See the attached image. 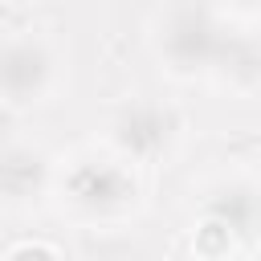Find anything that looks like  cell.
<instances>
[{
  "instance_id": "1",
  "label": "cell",
  "mask_w": 261,
  "mask_h": 261,
  "mask_svg": "<svg viewBox=\"0 0 261 261\" xmlns=\"http://www.w3.org/2000/svg\"><path fill=\"white\" fill-rule=\"evenodd\" d=\"M65 196L86 216H110V212H118V208H126L135 200V179L118 163H94L90 159V163L69 171Z\"/></svg>"
},
{
  "instance_id": "2",
  "label": "cell",
  "mask_w": 261,
  "mask_h": 261,
  "mask_svg": "<svg viewBox=\"0 0 261 261\" xmlns=\"http://www.w3.org/2000/svg\"><path fill=\"white\" fill-rule=\"evenodd\" d=\"M53 82V53L41 41H12L0 49V94L8 102H37Z\"/></svg>"
},
{
  "instance_id": "3",
  "label": "cell",
  "mask_w": 261,
  "mask_h": 261,
  "mask_svg": "<svg viewBox=\"0 0 261 261\" xmlns=\"http://www.w3.org/2000/svg\"><path fill=\"white\" fill-rule=\"evenodd\" d=\"M167 130H171V122H167L163 110H155V106H126V110L114 118L110 139H114V147H118L122 155L143 159V155H155V151L167 143Z\"/></svg>"
},
{
  "instance_id": "4",
  "label": "cell",
  "mask_w": 261,
  "mask_h": 261,
  "mask_svg": "<svg viewBox=\"0 0 261 261\" xmlns=\"http://www.w3.org/2000/svg\"><path fill=\"white\" fill-rule=\"evenodd\" d=\"M167 57L175 61V65H188V69H200V65H208L212 61V49H216V41H212V24L204 20V16H196V12H179L171 24H167Z\"/></svg>"
},
{
  "instance_id": "5",
  "label": "cell",
  "mask_w": 261,
  "mask_h": 261,
  "mask_svg": "<svg viewBox=\"0 0 261 261\" xmlns=\"http://www.w3.org/2000/svg\"><path fill=\"white\" fill-rule=\"evenodd\" d=\"M45 184V159L29 147H8L0 151V200L4 204H24L33 192Z\"/></svg>"
},
{
  "instance_id": "6",
  "label": "cell",
  "mask_w": 261,
  "mask_h": 261,
  "mask_svg": "<svg viewBox=\"0 0 261 261\" xmlns=\"http://www.w3.org/2000/svg\"><path fill=\"white\" fill-rule=\"evenodd\" d=\"M196 253L204 257V261H224L228 253H232V245H237V228L228 224V220H220V216H208L200 228H196Z\"/></svg>"
},
{
  "instance_id": "7",
  "label": "cell",
  "mask_w": 261,
  "mask_h": 261,
  "mask_svg": "<svg viewBox=\"0 0 261 261\" xmlns=\"http://www.w3.org/2000/svg\"><path fill=\"white\" fill-rule=\"evenodd\" d=\"M8 261H61V257L49 245H20V249L8 253Z\"/></svg>"
}]
</instances>
